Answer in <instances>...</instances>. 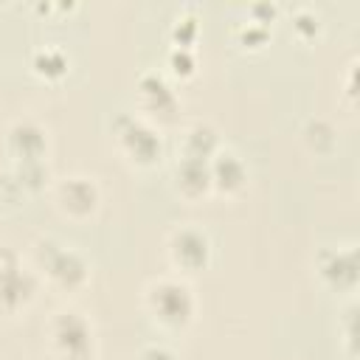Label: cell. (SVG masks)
Instances as JSON below:
<instances>
[{"instance_id":"cell-1","label":"cell","mask_w":360,"mask_h":360,"mask_svg":"<svg viewBox=\"0 0 360 360\" xmlns=\"http://www.w3.org/2000/svg\"><path fill=\"white\" fill-rule=\"evenodd\" d=\"M141 307L149 323L163 335H183L194 326L200 301L186 276L160 273L141 290Z\"/></svg>"},{"instance_id":"cell-2","label":"cell","mask_w":360,"mask_h":360,"mask_svg":"<svg viewBox=\"0 0 360 360\" xmlns=\"http://www.w3.org/2000/svg\"><path fill=\"white\" fill-rule=\"evenodd\" d=\"M25 262L37 273L39 284H48L62 295L82 292L93 278V264L84 250L51 233H42L31 242V253Z\"/></svg>"},{"instance_id":"cell-3","label":"cell","mask_w":360,"mask_h":360,"mask_svg":"<svg viewBox=\"0 0 360 360\" xmlns=\"http://www.w3.org/2000/svg\"><path fill=\"white\" fill-rule=\"evenodd\" d=\"M45 346L53 360H96L98 332L93 318L73 304L53 309L45 321Z\"/></svg>"},{"instance_id":"cell-4","label":"cell","mask_w":360,"mask_h":360,"mask_svg":"<svg viewBox=\"0 0 360 360\" xmlns=\"http://www.w3.org/2000/svg\"><path fill=\"white\" fill-rule=\"evenodd\" d=\"M110 135H112V143H115L118 155L132 169L152 172L166 158L163 129L143 121L138 112H127V110L115 112L112 121H110Z\"/></svg>"},{"instance_id":"cell-5","label":"cell","mask_w":360,"mask_h":360,"mask_svg":"<svg viewBox=\"0 0 360 360\" xmlns=\"http://www.w3.org/2000/svg\"><path fill=\"white\" fill-rule=\"evenodd\" d=\"M48 197H51V205L56 208V214L73 225H87L90 219H96L101 211V202H104L98 177L84 174V172H70V174L53 177Z\"/></svg>"},{"instance_id":"cell-6","label":"cell","mask_w":360,"mask_h":360,"mask_svg":"<svg viewBox=\"0 0 360 360\" xmlns=\"http://www.w3.org/2000/svg\"><path fill=\"white\" fill-rule=\"evenodd\" d=\"M180 110H183L180 93L163 70L149 68V70L138 73V79H135V112L143 121L163 129L180 118Z\"/></svg>"},{"instance_id":"cell-7","label":"cell","mask_w":360,"mask_h":360,"mask_svg":"<svg viewBox=\"0 0 360 360\" xmlns=\"http://www.w3.org/2000/svg\"><path fill=\"white\" fill-rule=\"evenodd\" d=\"M39 278L31 270V264L14 250L0 245V315L17 318L28 312V307L37 301Z\"/></svg>"},{"instance_id":"cell-8","label":"cell","mask_w":360,"mask_h":360,"mask_svg":"<svg viewBox=\"0 0 360 360\" xmlns=\"http://www.w3.org/2000/svg\"><path fill=\"white\" fill-rule=\"evenodd\" d=\"M166 259L172 264V273L177 276H194L211 267L214 262V242L208 231L197 222H180L166 233Z\"/></svg>"},{"instance_id":"cell-9","label":"cell","mask_w":360,"mask_h":360,"mask_svg":"<svg viewBox=\"0 0 360 360\" xmlns=\"http://www.w3.org/2000/svg\"><path fill=\"white\" fill-rule=\"evenodd\" d=\"M315 278L323 290L338 295H354L360 284V259H357V242H338L323 245L312 256Z\"/></svg>"},{"instance_id":"cell-10","label":"cell","mask_w":360,"mask_h":360,"mask_svg":"<svg viewBox=\"0 0 360 360\" xmlns=\"http://www.w3.org/2000/svg\"><path fill=\"white\" fill-rule=\"evenodd\" d=\"M6 155L11 163H28V160H48L51 155V132L42 121L22 115L8 124L6 129Z\"/></svg>"},{"instance_id":"cell-11","label":"cell","mask_w":360,"mask_h":360,"mask_svg":"<svg viewBox=\"0 0 360 360\" xmlns=\"http://www.w3.org/2000/svg\"><path fill=\"white\" fill-rule=\"evenodd\" d=\"M208 174H211V188L217 197H239L250 183V169L245 158L225 143L208 160Z\"/></svg>"},{"instance_id":"cell-12","label":"cell","mask_w":360,"mask_h":360,"mask_svg":"<svg viewBox=\"0 0 360 360\" xmlns=\"http://www.w3.org/2000/svg\"><path fill=\"white\" fill-rule=\"evenodd\" d=\"M169 177H172V191H174L183 202H202L205 197L214 194V188H211V174H208V160L174 158Z\"/></svg>"},{"instance_id":"cell-13","label":"cell","mask_w":360,"mask_h":360,"mask_svg":"<svg viewBox=\"0 0 360 360\" xmlns=\"http://www.w3.org/2000/svg\"><path fill=\"white\" fill-rule=\"evenodd\" d=\"M28 70L31 76H37L39 82L45 84H59L70 76L73 70V56L65 45L59 42H45V45H37L28 56Z\"/></svg>"},{"instance_id":"cell-14","label":"cell","mask_w":360,"mask_h":360,"mask_svg":"<svg viewBox=\"0 0 360 360\" xmlns=\"http://www.w3.org/2000/svg\"><path fill=\"white\" fill-rule=\"evenodd\" d=\"M222 146L219 129L211 121H191L180 129L177 138V158H191V160H211L217 149Z\"/></svg>"},{"instance_id":"cell-15","label":"cell","mask_w":360,"mask_h":360,"mask_svg":"<svg viewBox=\"0 0 360 360\" xmlns=\"http://www.w3.org/2000/svg\"><path fill=\"white\" fill-rule=\"evenodd\" d=\"M301 143L312 158H329L338 149V127L323 115H312L301 127Z\"/></svg>"},{"instance_id":"cell-16","label":"cell","mask_w":360,"mask_h":360,"mask_svg":"<svg viewBox=\"0 0 360 360\" xmlns=\"http://www.w3.org/2000/svg\"><path fill=\"white\" fill-rule=\"evenodd\" d=\"M287 28H290L295 42L312 45L323 34V14L315 6H292L287 11Z\"/></svg>"},{"instance_id":"cell-17","label":"cell","mask_w":360,"mask_h":360,"mask_svg":"<svg viewBox=\"0 0 360 360\" xmlns=\"http://www.w3.org/2000/svg\"><path fill=\"white\" fill-rule=\"evenodd\" d=\"M11 177L17 180V186L22 188L25 197H37L42 191L51 188L53 174L48 160H28V163H11Z\"/></svg>"},{"instance_id":"cell-18","label":"cell","mask_w":360,"mask_h":360,"mask_svg":"<svg viewBox=\"0 0 360 360\" xmlns=\"http://www.w3.org/2000/svg\"><path fill=\"white\" fill-rule=\"evenodd\" d=\"M200 70V56H197V48H177V45H169L166 51V62H163V73L172 79V82H191Z\"/></svg>"},{"instance_id":"cell-19","label":"cell","mask_w":360,"mask_h":360,"mask_svg":"<svg viewBox=\"0 0 360 360\" xmlns=\"http://www.w3.org/2000/svg\"><path fill=\"white\" fill-rule=\"evenodd\" d=\"M200 34H202V25H200V17H197L194 8L177 11L172 17V22H169V39L177 48H194L197 39H200Z\"/></svg>"},{"instance_id":"cell-20","label":"cell","mask_w":360,"mask_h":360,"mask_svg":"<svg viewBox=\"0 0 360 360\" xmlns=\"http://www.w3.org/2000/svg\"><path fill=\"white\" fill-rule=\"evenodd\" d=\"M270 31L273 28H267V25H259V22H253V20H239L233 28H231V37H233V45H239L242 51H262V48H267V42H270Z\"/></svg>"},{"instance_id":"cell-21","label":"cell","mask_w":360,"mask_h":360,"mask_svg":"<svg viewBox=\"0 0 360 360\" xmlns=\"http://www.w3.org/2000/svg\"><path fill=\"white\" fill-rule=\"evenodd\" d=\"M132 360H183V357L166 340H146V343L138 346V352H135Z\"/></svg>"},{"instance_id":"cell-22","label":"cell","mask_w":360,"mask_h":360,"mask_svg":"<svg viewBox=\"0 0 360 360\" xmlns=\"http://www.w3.org/2000/svg\"><path fill=\"white\" fill-rule=\"evenodd\" d=\"M25 200H28V197L22 194V188L17 186V180L11 177V172L0 174V208H3V211H14V208H20Z\"/></svg>"},{"instance_id":"cell-23","label":"cell","mask_w":360,"mask_h":360,"mask_svg":"<svg viewBox=\"0 0 360 360\" xmlns=\"http://www.w3.org/2000/svg\"><path fill=\"white\" fill-rule=\"evenodd\" d=\"M284 14V8L281 6H276V3H250L248 6V11H245V17L248 20H253V22H259V25H267V28H273L276 22H278V17Z\"/></svg>"},{"instance_id":"cell-24","label":"cell","mask_w":360,"mask_h":360,"mask_svg":"<svg viewBox=\"0 0 360 360\" xmlns=\"http://www.w3.org/2000/svg\"><path fill=\"white\" fill-rule=\"evenodd\" d=\"M343 101L354 110L357 104V59H352L343 70Z\"/></svg>"}]
</instances>
